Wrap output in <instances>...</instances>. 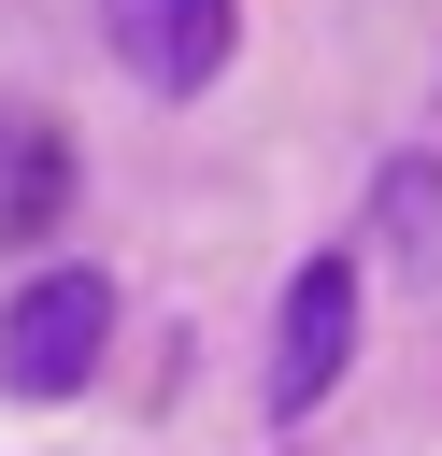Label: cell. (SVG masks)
I'll return each mask as SVG.
<instances>
[{
  "label": "cell",
  "instance_id": "obj_1",
  "mask_svg": "<svg viewBox=\"0 0 442 456\" xmlns=\"http://www.w3.org/2000/svg\"><path fill=\"white\" fill-rule=\"evenodd\" d=\"M100 342H114V285L100 271H29L14 314H0V385L14 399H71L100 370Z\"/></svg>",
  "mask_w": 442,
  "mask_h": 456
},
{
  "label": "cell",
  "instance_id": "obj_2",
  "mask_svg": "<svg viewBox=\"0 0 442 456\" xmlns=\"http://www.w3.org/2000/svg\"><path fill=\"white\" fill-rule=\"evenodd\" d=\"M356 356V256H299L285 271V314H271V428H299Z\"/></svg>",
  "mask_w": 442,
  "mask_h": 456
},
{
  "label": "cell",
  "instance_id": "obj_3",
  "mask_svg": "<svg viewBox=\"0 0 442 456\" xmlns=\"http://www.w3.org/2000/svg\"><path fill=\"white\" fill-rule=\"evenodd\" d=\"M242 43V0H114V57L157 86V100H200Z\"/></svg>",
  "mask_w": 442,
  "mask_h": 456
},
{
  "label": "cell",
  "instance_id": "obj_4",
  "mask_svg": "<svg viewBox=\"0 0 442 456\" xmlns=\"http://www.w3.org/2000/svg\"><path fill=\"white\" fill-rule=\"evenodd\" d=\"M57 214H71V142L0 100V242H43Z\"/></svg>",
  "mask_w": 442,
  "mask_h": 456
},
{
  "label": "cell",
  "instance_id": "obj_5",
  "mask_svg": "<svg viewBox=\"0 0 442 456\" xmlns=\"http://www.w3.org/2000/svg\"><path fill=\"white\" fill-rule=\"evenodd\" d=\"M385 228H399V242L442 228V157H399V171H385Z\"/></svg>",
  "mask_w": 442,
  "mask_h": 456
}]
</instances>
